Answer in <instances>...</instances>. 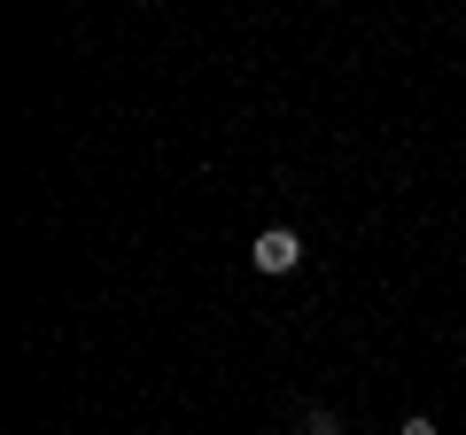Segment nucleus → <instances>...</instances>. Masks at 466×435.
I'll list each match as a JSON object with an SVG mask.
<instances>
[{
    "label": "nucleus",
    "instance_id": "nucleus-1",
    "mask_svg": "<svg viewBox=\"0 0 466 435\" xmlns=\"http://www.w3.org/2000/svg\"><path fill=\"white\" fill-rule=\"evenodd\" d=\"M249 265H257V272H272V280H280V272H296V265H303L296 226H265V234L249 241Z\"/></svg>",
    "mask_w": 466,
    "mask_h": 435
},
{
    "label": "nucleus",
    "instance_id": "nucleus-2",
    "mask_svg": "<svg viewBox=\"0 0 466 435\" xmlns=\"http://www.w3.org/2000/svg\"><path fill=\"white\" fill-rule=\"evenodd\" d=\"M303 435H342V420H334L327 404H319V412H303Z\"/></svg>",
    "mask_w": 466,
    "mask_h": 435
},
{
    "label": "nucleus",
    "instance_id": "nucleus-3",
    "mask_svg": "<svg viewBox=\"0 0 466 435\" xmlns=\"http://www.w3.org/2000/svg\"><path fill=\"white\" fill-rule=\"evenodd\" d=\"M397 435H435V420H428V412H412V420H404Z\"/></svg>",
    "mask_w": 466,
    "mask_h": 435
}]
</instances>
